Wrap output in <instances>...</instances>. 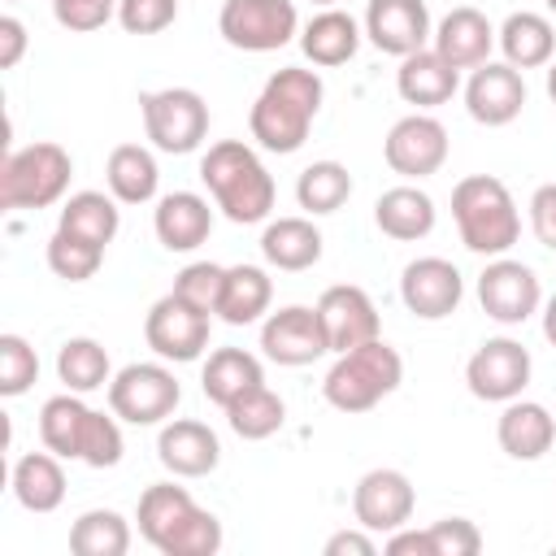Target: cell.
I'll return each mask as SVG.
<instances>
[{
  "label": "cell",
  "instance_id": "bcb514c9",
  "mask_svg": "<svg viewBox=\"0 0 556 556\" xmlns=\"http://www.w3.org/2000/svg\"><path fill=\"white\" fill-rule=\"evenodd\" d=\"M22 52H26V26L13 13H4L0 17V70H13Z\"/></svg>",
  "mask_w": 556,
  "mask_h": 556
},
{
  "label": "cell",
  "instance_id": "ee69618b",
  "mask_svg": "<svg viewBox=\"0 0 556 556\" xmlns=\"http://www.w3.org/2000/svg\"><path fill=\"white\" fill-rule=\"evenodd\" d=\"M52 17L74 35H91L117 17V0H52Z\"/></svg>",
  "mask_w": 556,
  "mask_h": 556
},
{
  "label": "cell",
  "instance_id": "7402d4cb",
  "mask_svg": "<svg viewBox=\"0 0 556 556\" xmlns=\"http://www.w3.org/2000/svg\"><path fill=\"white\" fill-rule=\"evenodd\" d=\"M491 48H495V26L473 4L443 13V22L434 26V52L452 70H478L482 61H491Z\"/></svg>",
  "mask_w": 556,
  "mask_h": 556
},
{
  "label": "cell",
  "instance_id": "4fadbf2b",
  "mask_svg": "<svg viewBox=\"0 0 556 556\" xmlns=\"http://www.w3.org/2000/svg\"><path fill=\"white\" fill-rule=\"evenodd\" d=\"M382 156L400 178H430L447 161V130L430 113H408L387 130Z\"/></svg>",
  "mask_w": 556,
  "mask_h": 556
},
{
  "label": "cell",
  "instance_id": "7bdbcfd3",
  "mask_svg": "<svg viewBox=\"0 0 556 556\" xmlns=\"http://www.w3.org/2000/svg\"><path fill=\"white\" fill-rule=\"evenodd\" d=\"M178 0H117V22L126 35H161L174 26Z\"/></svg>",
  "mask_w": 556,
  "mask_h": 556
},
{
  "label": "cell",
  "instance_id": "4dcf8cb0",
  "mask_svg": "<svg viewBox=\"0 0 556 556\" xmlns=\"http://www.w3.org/2000/svg\"><path fill=\"white\" fill-rule=\"evenodd\" d=\"M261 382H265V369H261V361H256L252 352H243V348H217V352H208L204 374H200V387H204V395H208L217 408L235 404L243 391H252V387H261Z\"/></svg>",
  "mask_w": 556,
  "mask_h": 556
},
{
  "label": "cell",
  "instance_id": "7a4b0ae2",
  "mask_svg": "<svg viewBox=\"0 0 556 556\" xmlns=\"http://www.w3.org/2000/svg\"><path fill=\"white\" fill-rule=\"evenodd\" d=\"M139 534L161 556H213L222 547V521L191 500L187 486L152 482L139 495Z\"/></svg>",
  "mask_w": 556,
  "mask_h": 556
},
{
  "label": "cell",
  "instance_id": "d6986e66",
  "mask_svg": "<svg viewBox=\"0 0 556 556\" xmlns=\"http://www.w3.org/2000/svg\"><path fill=\"white\" fill-rule=\"evenodd\" d=\"M465 109L478 126H508L526 109V78L508 61H482L465 83Z\"/></svg>",
  "mask_w": 556,
  "mask_h": 556
},
{
  "label": "cell",
  "instance_id": "f35d334b",
  "mask_svg": "<svg viewBox=\"0 0 556 556\" xmlns=\"http://www.w3.org/2000/svg\"><path fill=\"white\" fill-rule=\"evenodd\" d=\"M100 261H104V248H100V243H87V239L61 230V226H56V235L48 239V269H52L56 278H65V282H87V278H96Z\"/></svg>",
  "mask_w": 556,
  "mask_h": 556
},
{
  "label": "cell",
  "instance_id": "d590c367",
  "mask_svg": "<svg viewBox=\"0 0 556 556\" xmlns=\"http://www.w3.org/2000/svg\"><path fill=\"white\" fill-rule=\"evenodd\" d=\"M74 556H126L130 552V521L113 508H87L70 526Z\"/></svg>",
  "mask_w": 556,
  "mask_h": 556
},
{
  "label": "cell",
  "instance_id": "f1b7e54d",
  "mask_svg": "<svg viewBox=\"0 0 556 556\" xmlns=\"http://www.w3.org/2000/svg\"><path fill=\"white\" fill-rule=\"evenodd\" d=\"M321 230L308 222V217H278L265 226L261 235V256L274 265V269H287V274H300V269H313L321 261Z\"/></svg>",
  "mask_w": 556,
  "mask_h": 556
},
{
  "label": "cell",
  "instance_id": "f6af8a7d",
  "mask_svg": "<svg viewBox=\"0 0 556 556\" xmlns=\"http://www.w3.org/2000/svg\"><path fill=\"white\" fill-rule=\"evenodd\" d=\"M530 230H534V239L543 248L556 252V182L534 187V195H530Z\"/></svg>",
  "mask_w": 556,
  "mask_h": 556
},
{
  "label": "cell",
  "instance_id": "277c9868",
  "mask_svg": "<svg viewBox=\"0 0 556 556\" xmlns=\"http://www.w3.org/2000/svg\"><path fill=\"white\" fill-rule=\"evenodd\" d=\"M39 439L61 460H83L91 469H113L122 460V430L117 417H104L83 404L78 391L52 395L39 408Z\"/></svg>",
  "mask_w": 556,
  "mask_h": 556
},
{
  "label": "cell",
  "instance_id": "b9f144b4",
  "mask_svg": "<svg viewBox=\"0 0 556 556\" xmlns=\"http://www.w3.org/2000/svg\"><path fill=\"white\" fill-rule=\"evenodd\" d=\"M430 556H478L482 552V530L469 517H443L426 526Z\"/></svg>",
  "mask_w": 556,
  "mask_h": 556
},
{
  "label": "cell",
  "instance_id": "2e32d148",
  "mask_svg": "<svg viewBox=\"0 0 556 556\" xmlns=\"http://www.w3.org/2000/svg\"><path fill=\"white\" fill-rule=\"evenodd\" d=\"M413 504H417V491H413L408 473H400V469H369L352 486L356 526H365L369 534H391V530L408 526Z\"/></svg>",
  "mask_w": 556,
  "mask_h": 556
},
{
  "label": "cell",
  "instance_id": "30bf717a",
  "mask_svg": "<svg viewBox=\"0 0 556 556\" xmlns=\"http://www.w3.org/2000/svg\"><path fill=\"white\" fill-rule=\"evenodd\" d=\"M217 30L239 52H278L300 35L295 0H226Z\"/></svg>",
  "mask_w": 556,
  "mask_h": 556
},
{
  "label": "cell",
  "instance_id": "5b68a950",
  "mask_svg": "<svg viewBox=\"0 0 556 556\" xmlns=\"http://www.w3.org/2000/svg\"><path fill=\"white\" fill-rule=\"evenodd\" d=\"M452 217L460 243L478 256H504L521 235V213L513 191L495 174H469L452 187Z\"/></svg>",
  "mask_w": 556,
  "mask_h": 556
},
{
  "label": "cell",
  "instance_id": "3957f363",
  "mask_svg": "<svg viewBox=\"0 0 556 556\" xmlns=\"http://www.w3.org/2000/svg\"><path fill=\"white\" fill-rule=\"evenodd\" d=\"M200 178L213 195V204L235 222V226H252L265 222L274 208V178L265 169V161L243 143V139H217L204 156H200Z\"/></svg>",
  "mask_w": 556,
  "mask_h": 556
},
{
  "label": "cell",
  "instance_id": "8fae6325",
  "mask_svg": "<svg viewBox=\"0 0 556 556\" xmlns=\"http://www.w3.org/2000/svg\"><path fill=\"white\" fill-rule=\"evenodd\" d=\"M143 339H148V348L161 361H178V365L200 361V352L208 348V313L195 308V304H187L178 291H169V295H161L148 308Z\"/></svg>",
  "mask_w": 556,
  "mask_h": 556
},
{
  "label": "cell",
  "instance_id": "7c38bea8",
  "mask_svg": "<svg viewBox=\"0 0 556 556\" xmlns=\"http://www.w3.org/2000/svg\"><path fill=\"white\" fill-rule=\"evenodd\" d=\"M478 304L491 321L500 326H521L526 317L539 313L543 304V287L534 278L530 265L513 261V256H495L482 274H478Z\"/></svg>",
  "mask_w": 556,
  "mask_h": 556
},
{
  "label": "cell",
  "instance_id": "484cf974",
  "mask_svg": "<svg viewBox=\"0 0 556 556\" xmlns=\"http://www.w3.org/2000/svg\"><path fill=\"white\" fill-rule=\"evenodd\" d=\"M361 35H365V30L356 26L352 13H343V9H321V13H313V17L304 22L300 48H304V56H308L313 65L330 70V65H343V61L356 56Z\"/></svg>",
  "mask_w": 556,
  "mask_h": 556
},
{
  "label": "cell",
  "instance_id": "cb8c5ba5",
  "mask_svg": "<svg viewBox=\"0 0 556 556\" xmlns=\"http://www.w3.org/2000/svg\"><path fill=\"white\" fill-rule=\"evenodd\" d=\"M460 87V70H452L434 48H421V52H408L400 56V70H395V91L404 104H417V109H434V104H447Z\"/></svg>",
  "mask_w": 556,
  "mask_h": 556
},
{
  "label": "cell",
  "instance_id": "603a6c76",
  "mask_svg": "<svg viewBox=\"0 0 556 556\" xmlns=\"http://www.w3.org/2000/svg\"><path fill=\"white\" fill-rule=\"evenodd\" d=\"M152 230H156L165 252H195L213 230V208L195 191H169L156 200Z\"/></svg>",
  "mask_w": 556,
  "mask_h": 556
},
{
  "label": "cell",
  "instance_id": "5bb4252c",
  "mask_svg": "<svg viewBox=\"0 0 556 556\" xmlns=\"http://www.w3.org/2000/svg\"><path fill=\"white\" fill-rule=\"evenodd\" d=\"M465 382H469V391L478 395V400H486V404H508V400H517L521 391H526V382H530V352L517 343V339H486L473 356H469V365H465Z\"/></svg>",
  "mask_w": 556,
  "mask_h": 556
},
{
  "label": "cell",
  "instance_id": "836d02e7",
  "mask_svg": "<svg viewBox=\"0 0 556 556\" xmlns=\"http://www.w3.org/2000/svg\"><path fill=\"white\" fill-rule=\"evenodd\" d=\"M61 230L87 239V243H100L109 248L117 226H122V208H117V195H104V191H74L65 204H61Z\"/></svg>",
  "mask_w": 556,
  "mask_h": 556
},
{
  "label": "cell",
  "instance_id": "c3c4849f",
  "mask_svg": "<svg viewBox=\"0 0 556 556\" xmlns=\"http://www.w3.org/2000/svg\"><path fill=\"white\" fill-rule=\"evenodd\" d=\"M543 339L556 348V291H552L547 304H543Z\"/></svg>",
  "mask_w": 556,
  "mask_h": 556
},
{
  "label": "cell",
  "instance_id": "6da1fadb",
  "mask_svg": "<svg viewBox=\"0 0 556 556\" xmlns=\"http://www.w3.org/2000/svg\"><path fill=\"white\" fill-rule=\"evenodd\" d=\"M321 96H326V87H321L317 70L287 65V70L269 74V83L261 87V96L252 100V113H248L252 139L278 156L300 152L308 139V126L321 109Z\"/></svg>",
  "mask_w": 556,
  "mask_h": 556
},
{
  "label": "cell",
  "instance_id": "4316f807",
  "mask_svg": "<svg viewBox=\"0 0 556 556\" xmlns=\"http://www.w3.org/2000/svg\"><path fill=\"white\" fill-rule=\"evenodd\" d=\"M495 43L504 48V61L513 70H539L556 56V26L543 13H508L504 26L495 30Z\"/></svg>",
  "mask_w": 556,
  "mask_h": 556
},
{
  "label": "cell",
  "instance_id": "e0dca14e",
  "mask_svg": "<svg viewBox=\"0 0 556 556\" xmlns=\"http://www.w3.org/2000/svg\"><path fill=\"white\" fill-rule=\"evenodd\" d=\"M261 348L274 365H291V369L313 365L317 356L330 352L326 326H321L317 308H308V304H287V308L269 313L261 326Z\"/></svg>",
  "mask_w": 556,
  "mask_h": 556
},
{
  "label": "cell",
  "instance_id": "52a82bcc",
  "mask_svg": "<svg viewBox=\"0 0 556 556\" xmlns=\"http://www.w3.org/2000/svg\"><path fill=\"white\" fill-rule=\"evenodd\" d=\"M74 178V161L61 143L39 139L17 152H4L0 161V208H48L65 195Z\"/></svg>",
  "mask_w": 556,
  "mask_h": 556
},
{
  "label": "cell",
  "instance_id": "f907efd6",
  "mask_svg": "<svg viewBox=\"0 0 556 556\" xmlns=\"http://www.w3.org/2000/svg\"><path fill=\"white\" fill-rule=\"evenodd\" d=\"M313 4H326V9H334V4H339V0H313Z\"/></svg>",
  "mask_w": 556,
  "mask_h": 556
},
{
  "label": "cell",
  "instance_id": "60d3db41",
  "mask_svg": "<svg viewBox=\"0 0 556 556\" xmlns=\"http://www.w3.org/2000/svg\"><path fill=\"white\" fill-rule=\"evenodd\" d=\"M222 287H226V265H213V261H191V265L178 269V278H174V291H178L187 304L204 308L208 317H213L217 304H222Z\"/></svg>",
  "mask_w": 556,
  "mask_h": 556
},
{
  "label": "cell",
  "instance_id": "ba28073f",
  "mask_svg": "<svg viewBox=\"0 0 556 556\" xmlns=\"http://www.w3.org/2000/svg\"><path fill=\"white\" fill-rule=\"evenodd\" d=\"M139 113H143V135L152 139V148L169 152V156L195 152L204 143V135H208V104L191 87L143 91L139 96Z\"/></svg>",
  "mask_w": 556,
  "mask_h": 556
},
{
  "label": "cell",
  "instance_id": "44dd1931",
  "mask_svg": "<svg viewBox=\"0 0 556 556\" xmlns=\"http://www.w3.org/2000/svg\"><path fill=\"white\" fill-rule=\"evenodd\" d=\"M156 460L174 473V478H204L217 469L222 460V443L217 434L195 421V417H174L161 426L156 434Z\"/></svg>",
  "mask_w": 556,
  "mask_h": 556
},
{
  "label": "cell",
  "instance_id": "d6a6232c",
  "mask_svg": "<svg viewBox=\"0 0 556 556\" xmlns=\"http://www.w3.org/2000/svg\"><path fill=\"white\" fill-rule=\"evenodd\" d=\"M269 300H274V282L261 265H230L217 317L226 326H252V321H261V313H269Z\"/></svg>",
  "mask_w": 556,
  "mask_h": 556
},
{
  "label": "cell",
  "instance_id": "f546056e",
  "mask_svg": "<svg viewBox=\"0 0 556 556\" xmlns=\"http://www.w3.org/2000/svg\"><path fill=\"white\" fill-rule=\"evenodd\" d=\"M104 182H109V195H117V204H148L161 182L156 156L143 143H117L109 152Z\"/></svg>",
  "mask_w": 556,
  "mask_h": 556
},
{
  "label": "cell",
  "instance_id": "7dc6e473",
  "mask_svg": "<svg viewBox=\"0 0 556 556\" xmlns=\"http://www.w3.org/2000/svg\"><path fill=\"white\" fill-rule=\"evenodd\" d=\"M374 552H378V543L369 539L365 526L361 530H339V534L326 539V556H374Z\"/></svg>",
  "mask_w": 556,
  "mask_h": 556
},
{
  "label": "cell",
  "instance_id": "1f68e13d",
  "mask_svg": "<svg viewBox=\"0 0 556 556\" xmlns=\"http://www.w3.org/2000/svg\"><path fill=\"white\" fill-rule=\"evenodd\" d=\"M13 495L26 513H52L65 500V469L56 452H26L13 465Z\"/></svg>",
  "mask_w": 556,
  "mask_h": 556
},
{
  "label": "cell",
  "instance_id": "ac0fdd59",
  "mask_svg": "<svg viewBox=\"0 0 556 556\" xmlns=\"http://www.w3.org/2000/svg\"><path fill=\"white\" fill-rule=\"evenodd\" d=\"M365 39L387 56L421 52L426 39H434L426 0H369L365 9Z\"/></svg>",
  "mask_w": 556,
  "mask_h": 556
},
{
  "label": "cell",
  "instance_id": "681fc988",
  "mask_svg": "<svg viewBox=\"0 0 556 556\" xmlns=\"http://www.w3.org/2000/svg\"><path fill=\"white\" fill-rule=\"evenodd\" d=\"M547 96H552V104H556V56L547 61Z\"/></svg>",
  "mask_w": 556,
  "mask_h": 556
},
{
  "label": "cell",
  "instance_id": "9a60e30c",
  "mask_svg": "<svg viewBox=\"0 0 556 556\" xmlns=\"http://www.w3.org/2000/svg\"><path fill=\"white\" fill-rule=\"evenodd\" d=\"M460 295H465V278L452 261L443 256H417L404 265L400 274V300L413 317L421 321H439V317H452L460 308Z\"/></svg>",
  "mask_w": 556,
  "mask_h": 556
},
{
  "label": "cell",
  "instance_id": "816d5d0a",
  "mask_svg": "<svg viewBox=\"0 0 556 556\" xmlns=\"http://www.w3.org/2000/svg\"><path fill=\"white\" fill-rule=\"evenodd\" d=\"M547 9H552V13H556V0H547Z\"/></svg>",
  "mask_w": 556,
  "mask_h": 556
},
{
  "label": "cell",
  "instance_id": "9c48e42d",
  "mask_svg": "<svg viewBox=\"0 0 556 556\" xmlns=\"http://www.w3.org/2000/svg\"><path fill=\"white\" fill-rule=\"evenodd\" d=\"M178 400H182L178 378L156 361H135V365L117 369L109 382V408H113V417H122L130 426H156V421L174 417Z\"/></svg>",
  "mask_w": 556,
  "mask_h": 556
},
{
  "label": "cell",
  "instance_id": "74e56055",
  "mask_svg": "<svg viewBox=\"0 0 556 556\" xmlns=\"http://www.w3.org/2000/svg\"><path fill=\"white\" fill-rule=\"evenodd\" d=\"M226 421H230V430H235L239 439L256 443V439H269V434L282 430L287 404H282V395H274V391L261 382V387L243 391L235 404H226Z\"/></svg>",
  "mask_w": 556,
  "mask_h": 556
},
{
  "label": "cell",
  "instance_id": "e575fe53",
  "mask_svg": "<svg viewBox=\"0 0 556 556\" xmlns=\"http://www.w3.org/2000/svg\"><path fill=\"white\" fill-rule=\"evenodd\" d=\"M56 378L65 382V391H78V395L109 387L113 382V365H109L104 343H96L87 334L65 339L61 352H56Z\"/></svg>",
  "mask_w": 556,
  "mask_h": 556
},
{
  "label": "cell",
  "instance_id": "d4e9b609",
  "mask_svg": "<svg viewBox=\"0 0 556 556\" xmlns=\"http://www.w3.org/2000/svg\"><path fill=\"white\" fill-rule=\"evenodd\" d=\"M495 439L513 460H539L552 443H556V417L534 404V400H508L500 421H495Z\"/></svg>",
  "mask_w": 556,
  "mask_h": 556
},
{
  "label": "cell",
  "instance_id": "ffe728a7",
  "mask_svg": "<svg viewBox=\"0 0 556 556\" xmlns=\"http://www.w3.org/2000/svg\"><path fill=\"white\" fill-rule=\"evenodd\" d=\"M317 317L326 326L330 352H352V348L378 339V308H374L369 291L356 287V282L326 287L321 300H317Z\"/></svg>",
  "mask_w": 556,
  "mask_h": 556
},
{
  "label": "cell",
  "instance_id": "8d00e7d4",
  "mask_svg": "<svg viewBox=\"0 0 556 556\" xmlns=\"http://www.w3.org/2000/svg\"><path fill=\"white\" fill-rule=\"evenodd\" d=\"M348 195H352V174H348V165H339V161H313V165L300 169V178H295V200H300V208L313 213V217L339 213V208L348 204Z\"/></svg>",
  "mask_w": 556,
  "mask_h": 556
},
{
  "label": "cell",
  "instance_id": "83f0119b",
  "mask_svg": "<svg viewBox=\"0 0 556 556\" xmlns=\"http://www.w3.org/2000/svg\"><path fill=\"white\" fill-rule=\"evenodd\" d=\"M374 222L387 239H400V243H417L434 230V200L421 191V187H391L378 195L374 204Z\"/></svg>",
  "mask_w": 556,
  "mask_h": 556
},
{
  "label": "cell",
  "instance_id": "ab89813d",
  "mask_svg": "<svg viewBox=\"0 0 556 556\" xmlns=\"http://www.w3.org/2000/svg\"><path fill=\"white\" fill-rule=\"evenodd\" d=\"M39 378V356L22 334H0V395H26Z\"/></svg>",
  "mask_w": 556,
  "mask_h": 556
},
{
  "label": "cell",
  "instance_id": "8992f818",
  "mask_svg": "<svg viewBox=\"0 0 556 556\" xmlns=\"http://www.w3.org/2000/svg\"><path fill=\"white\" fill-rule=\"evenodd\" d=\"M400 382H404V361L378 334V339H369V343H361L352 352H339V361L330 365V374L321 382V395L339 413H369Z\"/></svg>",
  "mask_w": 556,
  "mask_h": 556
}]
</instances>
